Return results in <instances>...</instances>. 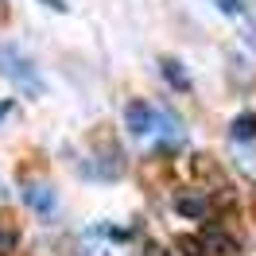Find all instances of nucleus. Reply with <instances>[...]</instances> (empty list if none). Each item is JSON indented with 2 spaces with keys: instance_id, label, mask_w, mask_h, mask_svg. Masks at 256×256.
Here are the masks:
<instances>
[{
  "instance_id": "nucleus-1",
  "label": "nucleus",
  "mask_w": 256,
  "mask_h": 256,
  "mask_svg": "<svg viewBox=\"0 0 256 256\" xmlns=\"http://www.w3.org/2000/svg\"><path fill=\"white\" fill-rule=\"evenodd\" d=\"M0 74L12 82L16 90H24V94H32V97L47 94V82L39 78L35 62L28 58V54H20L16 47H0Z\"/></svg>"
},
{
  "instance_id": "nucleus-2",
  "label": "nucleus",
  "mask_w": 256,
  "mask_h": 256,
  "mask_svg": "<svg viewBox=\"0 0 256 256\" xmlns=\"http://www.w3.org/2000/svg\"><path fill=\"white\" fill-rule=\"evenodd\" d=\"M124 128L132 136H144L156 128V109L148 105V101H128L124 105Z\"/></svg>"
},
{
  "instance_id": "nucleus-3",
  "label": "nucleus",
  "mask_w": 256,
  "mask_h": 256,
  "mask_svg": "<svg viewBox=\"0 0 256 256\" xmlns=\"http://www.w3.org/2000/svg\"><path fill=\"white\" fill-rule=\"evenodd\" d=\"M175 214H182V218H190V222H198V218H206L210 214V198L202 190H182L175 198Z\"/></svg>"
},
{
  "instance_id": "nucleus-4",
  "label": "nucleus",
  "mask_w": 256,
  "mask_h": 256,
  "mask_svg": "<svg viewBox=\"0 0 256 256\" xmlns=\"http://www.w3.org/2000/svg\"><path fill=\"white\" fill-rule=\"evenodd\" d=\"M24 202L35 214H50L54 210V190H50L47 182H24Z\"/></svg>"
},
{
  "instance_id": "nucleus-5",
  "label": "nucleus",
  "mask_w": 256,
  "mask_h": 256,
  "mask_svg": "<svg viewBox=\"0 0 256 256\" xmlns=\"http://www.w3.org/2000/svg\"><path fill=\"white\" fill-rule=\"evenodd\" d=\"M202 244H206V248H210L214 256H240V244H237V237H229L225 229H206Z\"/></svg>"
},
{
  "instance_id": "nucleus-6",
  "label": "nucleus",
  "mask_w": 256,
  "mask_h": 256,
  "mask_svg": "<svg viewBox=\"0 0 256 256\" xmlns=\"http://www.w3.org/2000/svg\"><path fill=\"white\" fill-rule=\"evenodd\" d=\"M160 70H163V78L171 82V90H178V94H186V90H190V74L182 70L178 58H167V54H163V58H160Z\"/></svg>"
},
{
  "instance_id": "nucleus-7",
  "label": "nucleus",
  "mask_w": 256,
  "mask_h": 256,
  "mask_svg": "<svg viewBox=\"0 0 256 256\" xmlns=\"http://www.w3.org/2000/svg\"><path fill=\"white\" fill-rule=\"evenodd\" d=\"M190 171H194L198 178H206V182H218L222 190H229V182H225L222 167H218V163L210 160V156H194V160H190Z\"/></svg>"
},
{
  "instance_id": "nucleus-8",
  "label": "nucleus",
  "mask_w": 256,
  "mask_h": 256,
  "mask_svg": "<svg viewBox=\"0 0 256 256\" xmlns=\"http://www.w3.org/2000/svg\"><path fill=\"white\" fill-rule=\"evenodd\" d=\"M229 136L233 140H256V112H240L229 128Z\"/></svg>"
},
{
  "instance_id": "nucleus-9",
  "label": "nucleus",
  "mask_w": 256,
  "mask_h": 256,
  "mask_svg": "<svg viewBox=\"0 0 256 256\" xmlns=\"http://www.w3.org/2000/svg\"><path fill=\"white\" fill-rule=\"evenodd\" d=\"M175 248H178L182 256H202V248H206V244H202V237H190V233H186V237L175 240Z\"/></svg>"
},
{
  "instance_id": "nucleus-10",
  "label": "nucleus",
  "mask_w": 256,
  "mask_h": 256,
  "mask_svg": "<svg viewBox=\"0 0 256 256\" xmlns=\"http://www.w3.org/2000/svg\"><path fill=\"white\" fill-rule=\"evenodd\" d=\"M244 39H248V47H256V8L252 4H244Z\"/></svg>"
},
{
  "instance_id": "nucleus-11",
  "label": "nucleus",
  "mask_w": 256,
  "mask_h": 256,
  "mask_svg": "<svg viewBox=\"0 0 256 256\" xmlns=\"http://www.w3.org/2000/svg\"><path fill=\"white\" fill-rule=\"evenodd\" d=\"M16 240H20L16 229H0V252H12V248H16Z\"/></svg>"
},
{
  "instance_id": "nucleus-12",
  "label": "nucleus",
  "mask_w": 256,
  "mask_h": 256,
  "mask_svg": "<svg viewBox=\"0 0 256 256\" xmlns=\"http://www.w3.org/2000/svg\"><path fill=\"white\" fill-rule=\"evenodd\" d=\"M218 8H222L225 16H240L244 12V0H218Z\"/></svg>"
},
{
  "instance_id": "nucleus-13",
  "label": "nucleus",
  "mask_w": 256,
  "mask_h": 256,
  "mask_svg": "<svg viewBox=\"0 0 256 256\" xmlns=\"http://www.w3.org/2000/svg\"><path fill=\"white\" fill-rule=\"evenodd\" d=\"M47 8H54V12H66V0H43Z\"/></svg>"
},
{
  "instance_id": "nucleus-14",
  "label": "nucleus",
  "mask_w": 256,
  "mask_h": 256,
  "mask_svg": "<svg viewBox=\"0 0 256 256\" xmlns=\"http://www.w3.org/2000/svg\"><path fill=\"white\" fill-rule=\"evenodd\" d=\"M148 256H171L167 248H160V244H148Z\"/></svg>"
},
{
  "instance_id": "nucleus-15",
  "label": "nucleus",
  "mask_w": 256,
  "mask_h": 256,
  "mask_svg": "<svg viewBox=\"0 0 256 256\" xmlns=\"http://www.w3.org/2000/svg\"><path fill=\"white\" fill-rule=\"evenodd\" d=\"M0 116H8V101H0Z\"/></svg>"
},
{
  "instance_id": "nucleus-16",
  "label": "nucleus",
  "mask_w": 256,
  "mask_h": 256,
  "mask_svg": "<svg viewBox=\"0 0 256 256\" xmlns=\"http://www.w3.org/2000/svg\"><path fill=\"white\" fill-rule=\"evenodd\" d=\"M0 198H4V190H0Z\"/></svg>"
},
{
  "instance_id": "nucleus-17",
  "label": "nucleus",
  "mask_w": 256,
  "mask_h": 256,
  "mask_svg": "<svg viewBox=\"0 0 256 256\" xmlns=\"http://www.w3.org/2000/svg\"><path fill=\"white\" fill-rule=\"evenodd\" d=\"M252 214H256V206H252Z\"/></svg>"
}]
</instances>
